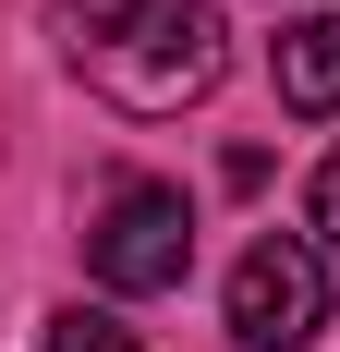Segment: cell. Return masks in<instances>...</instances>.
<instances>
[{
    "label": "cell",
    "mask_w": 340,
    "mask_h": 352,
    "mask_svg": "<svg viewBox=\"0 0 340 352\" xmlns=\"http://www.w3.org/2000/svg\"><path fill=\"white\" fill-rule=\"evenodd\" d=\"M219 73H231V25H219L206 0H109L98 25H85V85H98L122 122L195 109Z\"/></svg>",
    "instance_id": "1"
},
{
    "label": "cell",
    "mask_w": 340,
    "mask_h": 352,
    "mask_svg": "<svg viewBox=\"0 0 340 352\" xmlns=\"http://www.w3.org/2000/svg\"><path fill=\"white\" fill-rule=\"evenodd\" d=\"M85 267H98V292H122V304L182 292V267H195V207H182V182H122L98 207V231H85Z\"/></svg>",
    "instance_id": "2"
},
{
    "label": "cell",
    "mask_w": 340,
    "mask_h": 352,
    "mask_svg": "<svg viewBox=\"0 0 340 352\" xmlns=\"http://www.w3.org/2000/svg\"><path fill=\"white\" fill-rule=\"evenodd\" d=\"M316 328H328V243H304V231L243 243V267H231V340L243 352H316Z\"/></svg>",
    "instance_id": "3"
},
{
    "label": "cell",
    "mask_w": 340,
    "mask_h": 352,
    "mask_svg": "<svg viewBox=\"0 0 340 352\" xmlns=\"http://www.w3.org/2000/svg\"><path fill=\"white\" fill-rule=\"evenodd\" d=\"M279 109H304V122H328V109H340V12L279 25Z\"/></svg>",
    "instance_id": "4"
},
{
    "label": "cell",
    "mask_w": 340,
    "mask_h": 352,
    "mask_svg": "<svg viewBox=\"0 0 340 352\" xmlns=\"http://www.w3.org/2000/svg\"><path fill=\"white\" fill-rule=\"evenodd\" d=\"M49 352H134V328L98 316V304H61V316H49Z\"/></svg>",
    "instance_id": "5"
},
{
    "label": "cell",
    "mask_w": 340,
    "mask_h": 352,
    "mask_svg": "<svg viewBox=\"0 0 340 352\" xmlns=\"http://www.w3.org/2000/svg\"><path fill=\"white\" fill-rule=\"evenodd\" d=\"M316 243L340 255V146H328V170H316Z\"/></svg>",
    "instance_id": "6"
}]
</instances>
